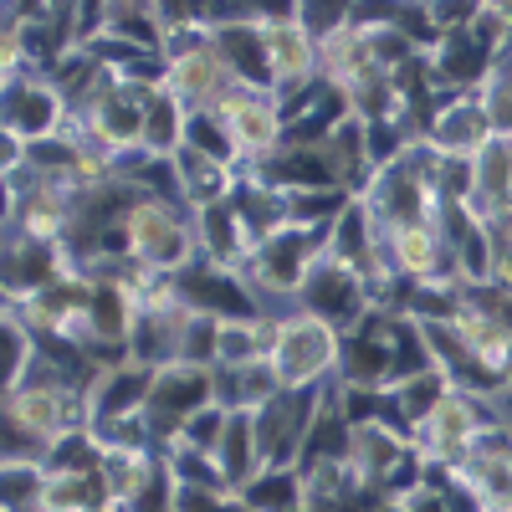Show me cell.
<instances>
[{
    "instance_id": "obj_2",
    "label": "cell",
    "mask_w": 512,
    "mask_h": 512,
    "mask_svg": "<svg viewBox=\"0 0 512 512\" xmlns=\"http://www.w3.org/2000/svg\"><path fill=\"white\" fill-rule=\"evenodd\" d=\"M338 364H344V333L333 323L313 313L282 318L277 349H272V369L282 379V390H323L328 379H338Z\"/></svg>"
},
{
    "instance_id": "obj_5",
    "label": "cell",
    "mask_w": 512,
    "mask_h": 512,
    "mask_svg": "<svg viewBox=\"0 0 512 512\" xmlns=\"http://www.w3.org/2000/svg\"><path fill=\"white\" fill-rule=\"evenodd\" d=\"M497 139L492 113L477 93H441L431 118H425V144H431L441 159H477L487 144Z\"/></svg>"
},
{
    "instance_id": "obj_8",
    "label": "cell",
    "mask_w": 512,
    "mask_h": 512,
    "mask_svg": "<svg viewBox=\"0 0 512 512\" xmlns=\"http://www.w3.org/2000/svg\"><path fill=\"white\" fill-rule=\"evenodd\" d=\"M0 103H6V134L21 139V144H47V139H62L67 128V103L62 93L52 88L47 72H31L11 88H0Z\"/></svg>"
},
{
    "instance_id": "obj_11",
    "label": "cell",
    "mask_w": 512,
    "mask_h": 512,
    "mask_svg": "<svg viewBox=\"0 0 512 512\" xmlns=\"http://www.w3.org/2000/svg\"><path fill=\"white\" fill-rule=\"evenodd\" d=\"M221 461V477L231 492H246L256 477L267 472V461H262V441H256V420L246 410H231V425H226V441L216 451Z\"/></svg>"
},
{
    "instance_id": "obj_6",
    "label": "cell",
    "mask_w": 512,
    "mask_h": 512,
    "mask_svg": "<svg viewBox=\"0 0 512 512\" xmlns=\"http://www.w3.org/2000/svg\"><path fill=\"white\" fill-rule=\"evenodd\" d=\"M262 36H267V62H272V93L292 98L318 82V41L297 21V6L267 11L262 6Z\"/></svg>"
},
{
    "instance_id": "obj_4",
    "label": "cell",
    "mask_w": 512,
    "mask_h": 512,
    "mask_svg": "<svg viewBox=\"0 0 512 512\" xmlns=\"http://www.w3.org/2000/svg\"><path fill=\"white\" fill-rule=\"evenodd\" d=\"M205 405H221L216 400V374L200 369V364H169L154 374V395H149V436L164 451L169 441L180 436V425L190 415H200Z\"/></svg>"
},
{
    "instance_id": "obj_7",
    "label": "cell",
    "mask_w": 512,
    "mask_h": 512,
    "mask_svg": "<svg viewBox=\"0 0 512 512\" xmlns=\"http://www.w3.org/2000/svg\"><path fill=\"white\" fill-rule=\"evenodd\" d=\"M297 313H313V318L333 323L338 333H349L354 323L369 318L364 277L344 262H333V256H323V262L313 267V277L303 282V292H297Z\"/></svg>"
},
{
    "instance_id": "obj_3",
    "label": "cell",
    "mask_w": 512,
    "mask_h": 512,
    "mask_svg": "<svg viewBox=\"0 0 512 512\" xmlns=\"http://www.w3.org/2000/svg\"><path fill=\"white\" fill-rule=\"evenodd\" d=\"M216 118L226 123V139H231V154H236V175H246V169L267 164V159H277L287 149V118H282L277 93L231 88L226 103L216 108Z\"/></svg>"
},
{
    "instance_id": "obj_9",
    "label": "cell",
    "mask_w": 512,
    "mask_h": 512,
    "mask_svg": "<svg viewBox=\"0 0 512 512\" xmlns=\"http://www.w3.org/2000/svg\"><path fill=\"white\" fill-rule=\"evenodd\" d=\"M492 420V395H466V390H451L431 420L415 431V446L431 456V461H461V451L482 436V425Z\"/></svg>"
},
{
    "instance_id": "obj_1",
    "label": "cell",
    "mask_w": 512,
    "mask_h": 512,
    "mask_svg": "<svg viewBox=\"0 0 512 512\" xmlns=\"http://www.w3.org/2000/svg\"><path fill=\"white\" fill-rule=\"evenodd\" d=\"M123 231H128V256H134V267H149V272H185L200 256L195 216L175 200L139 195L134 210L123 216Z\"/></svg>"
},
{
    "instance_id": "obj_10",
    "label": "cell",
    "mask_w": 512,
    "mask_h": 512,
    "mask_svg": "<svg viewBox=\"0 0 512 512\" xmlns=\"http://www.w3.org/2000/svg\"><path fill=\"white\" fill-rule=\"evenodd\" d=\"M154 374L149 364H113L103 369V379L93 384V431H108V425H123V420H144L149 415V395H154Z\"/></svg>"
},
{
    "instance_id": "obj_12",
    "label": "cell",
    "mask_w": 512,
    "mask_h": 512,
    "mask_svg": "<svg viewBox=\"0 0 512 512\" xmlns=\"http://www.w3.org/2000/svg\"><path fill=\"white\" fill-rule=\"evenodd\" d=\"M256 512H292V507H303L308 492H303V472L297 466H287V472H262L246 492H241Z\"/></svg>"
}]
</instances>
